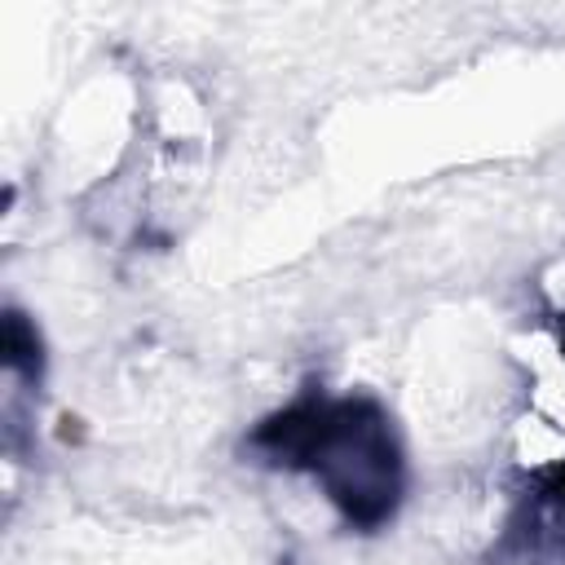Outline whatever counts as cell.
Wrapping results in <instances>:
<instances>
[{"label":"cell","mask_w":565,"mask_h":565,"mask_svg":"<svg viewBox=\"0 0 565 565\" xmlns=\"http://www.w3.org/2000/svg\"><path fill=\"white\" fill-rule=\"evenodd\" d=\"M269 459L318 477L327 499L362 530L393 516L402 499V455L388 419L366 397H305L282 415L265 419L252 437Z\"/></svg>","instance_id":"1"},{"label":"cell","mask_w":565,"mask_h":565,"mask_svg":"<svg viewBox=\"0 0 565 565\" xmlns=\"http://www.w3.org/2000/svg\"><path fill=\"white\" fill-rule=\"evenodd\" d=\"M561 353H565V318H561Z\"/></svg>","instance_id":"2"}]
</instances>
